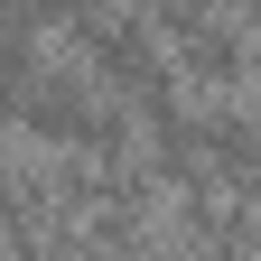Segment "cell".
Returning <instances> with one entry per match:
<instances>
[{"mask_svg": "<svg viewBox=\"0 0 261 261\" xmlns=\"http://www.w3.org/2000/svg\"><path fill=\"white\" fill-rule=\"evenodd\" d=\"M65 38H75V56H84L93 75L121 93L130 112H159V103H177V56H168V38H159V19H149V10L112 0V10L75 19Z\"/></svg>", "mask_w": 261, "mask_h": 261, "instance_id": "1", "label": "cell"}, {"mask_svg": "<svg viewBox=\"0 0 261 261\" xmlns=\"http://www.w3.org/2000/svg\"><path fill=\"white\" fill-rule=\"evenodd\" d=\"M196 130H205V159H215V187H243L261 168V103L233 93H215V103H196Z\"/></svg>", "mask_w": 261, "mask_h": 261, "instance_id": "2", "label": "cell"}, {"mask_svg": "<svg viewBox=\"0 0 261 261\" xmlns=\"http://www.w3.org/2000/svg\"><path fill=\"white\" fill-rule=\"evenodd\" d=\"M47 65V47H38V19H19V10H0V121H19V93H28V75Z\"/></svg>", "mask_w": 261, "mask_h": 261, "instance_id": "3", "label": "cell"}, {"mask_svg": "<svg viewBox=\"0 0 261 261\" xmlns=\"http://www.w3.org/2000/svg\"><path fill=\"white\" fill-rule=\"evenodd\" d=\"M0 10H19V19H38V28H75L93 10H112V0H0Z\"/></svg>", "mask_w": 261, "mask_h": 261, "instance_id": "4", "label": "cell"}, {"mask_svg": "<svg viewBox=\"0 0 261 261\" xmlns=\"http://www.w3.org/2000/svg\"><path fill=\"white\" fill-rule=\"evenodd\" d=\"M252 84H261V19H252Z\"/></svg>", "mask_w": 261, "mask_h": 261, "instance_id": "5", "label": "cell"}, {"mask_svg": "<svg viewBox=\"0 0 261 261\" xmlns=\"http://www.w3.org/2000/svg\"><path fill=\"white\" fill-rule=\"evenodd\" d=\"M0 168H10V121H0Z\"/></svg>", "mask_w": 261, "mask_h": 261, "instance_id": "6", "label": "cell"}]
</instances>
